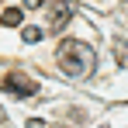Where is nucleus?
Wrapping results in <instances>:
<instances>
[{
  "instance_id": "f257e3e1",
  "label": "nucleus",
  "mask_w": 128,
  "mask_h": 128,
  "mask_svg": "<svg viewBox=\"0 0 128 128\" xmlns=\"http://www.w3.org/2000/svg\"><path fill=\"white\" fill-rule=\"evenodd\" d=\"M56 62L62 69L66 76H73V80H83L94 73V66H97V56H94V48L86 42H76V38H66L59 42V52H56Z\"/></svg>"
},
{
  "instance_id": "20e7f679",
  "label": "nucleus",
  "mask_w": 128,
  "mask_h": 128,
  "mask_svg": "<svg viewBox=\"0 0 128 128\" xmlns=\"http://www.w3.org/2000/svg\"><path fill=\"white\" fill-rule=\"evenodd\" d=\"M0 24H4V28H18V24H21V10H18V7H4Z\"/></svg>"
},
{
  "instance_id": "f03ea898",
  "label": "nucleus",
  "mask_w": 128,
  "mask_h": 128,
  "mask_svg": "<svg viewBox=\"0 0 128 128\" xmlns=\"http://www.w3.org/2000/svg\"><path fill=\"white\" fill-rule=\"evenodd\" d=\"M42 7L48 10V28H52V31L66 28V24H69V18H73V7H69L66 0H45Z\"/></svg>"
},
{
  "instance_id": "39448f33",
  "label": "nucleus",
  "mask_w": 128,
  "mask_h": 128,
  "mask_svg": "<svg viewBox=\"0 0 128 128\" xmlns=\"http://www.w3.org/2000/svg\"><path fill=\"white\" fill-rule=\"evenodd\" d=\"M114 59H118L121 66H128V42H125V38L114 42Z\"/></svg>"
},
{
  "instance_id": "0eeeda50",
  "label": "nucleus",
  "mask_w": 128,
  "mask_h": 128,
  "mask_svg": "<svg viewBox=\"0 0 128 128\" xmlns=\"http://www.w3.org/2000/svg\"><path fill=\"white\" fill-rule=\"evenodd\" d=\"M45 0H24V7H42Z\"/></svg>"
},
{
  "instance_id": "423d86ee",
  "label": "nucleus",
  "mask_w": 128,
  "mask_h": 128,
  "mask_svg": "<svg viewBox=\"0 0 128 128\" xmlns=\"http://www.w3.org/2000/svg\"><path fill=\"white\" fill-rule=\"evenodd\" d=\"M42 35H45L42 28H21V38H24V42H38Z\"/></svg>"
},
{
  "instance_id": "7ed1b4c3",
  "label": "nucleus",
  "mask_w": 128,
  "mask_h": 128,
  "mask_svg": "<svg viewBox=\"0 0 128 128\" xmlns=\"http://www.w3.org/2000/svg\"><path fill=\"white\" fill-rule=\"evenodd\" d=\"M4 90H10V94H18V97H35V94H38V83H35V80H28L24 73H7Z\"/></svg>"
}]
</instances>
